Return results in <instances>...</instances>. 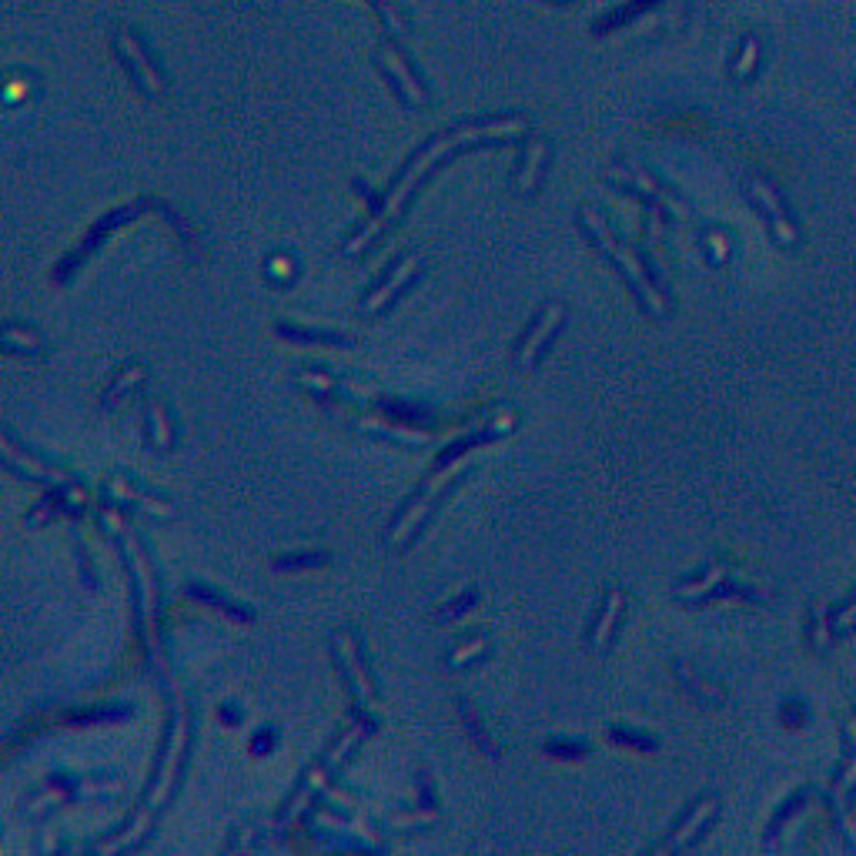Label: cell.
Returning a JSON list of instances; mask_svg holds the SVG:
<instances>
[{
	"label": "cell",
	"mask_w": 856,
	"mask_h": 856,
	"mask_svg": "<svg viewBox=\"0 0 856 856\" xmlns=\"http://www.w3.org/2000/svg\"><path fill=\"white\" fill-rule=\"evenodd\" d=\"M756 61H760V37L749 34L746 41H743V47H739V61H736V67H733L736 81H746V77L753 74Z\"/></svg>",
	"instance_id": "obj_32"
},
{
	"label": "cell",
	"mask_w": 856,
	"mask_h": 856,
	"mask_svg": "<svg viewBox=\"0 0 856 856\" xmlns=\"http://www.w3.org/2000/svg\"><path fill=\"white\" fill-rule=\"evenodd\" d=\"M622 612H626V592L609 589L606 602H602V609H599V619L592 622V632H589V649H592V653H606V649H609V642H612V636H616V629H619Z\"/></svg>",
	"instance_id": "obj_16"
},
{
	"label": "cell",
	"mask_w": 856,
	"mask_h": 856,
	"mask_svg": "<svg viewBox=\"0 0 856 856\" xmlns=\"http://www.w3.org/2000/svg\"><path fill=\"white\" fill-rule=\"evenodd\" d=\"M328 562V552H288V556H278L275 562H271V569L275 572H298V569H318Z\"/></svg>",
	"instance_id": "obj_30"
},
{
	"label": "cell",
	"mask_w": 856,
	"mask_h": 856,
	"mask_svg": "<svg viewBox=\"0 0 856 856\" xmlns=\"http://www.w3.org/2000/svg\"><path fill=\"white\" fill-rule=\"evenodd\" d=\"M459 716H462V726H465V733L472 736V743L479 746L482 753L489 756V760H499V749H495V743L489 739V733H485L482 719L475 716V709H472V703H469V699H462V703H459Z\"/></svg>",
	"instance_id": "obj_28"
},
{
	"label": "cell",
	"mask_w": 856,
	"mask_h": 856,
	"mask_svg": "<svg viewBox=\"0 0 856 856\" xmlns=\"http://www.w3.org/2000/svg\"><path fill=\"white\" fill-rule=\"evenodd\" d=\"M676 676L683 679V686L689 689V693H696L699 699H709V703H719V699H723V693H719L713 683H706V679L699 673H693L686 663H676Z\"/></svg>",
	"instance_id": "obj_31"
},
{
	"label": "cell",
	"mask_w": 856,
	"mask_h": 856,
	"mask_svg": "<svg viewBox=\"0 0 856 856\" xmlns=\"http://www.w3.org/2000/svg\"><path fill=\"white\" fill-rule=\"evenodd\" d=\"M609 178L616 181V184H622V188H629V191L642 194V198H649L659 211H669L673 218H689V208H686V204L679 201L669 188H663V184H659L646 168H639V164H632V161L609 164Z\"/></svg>",
	"instance_id": "obj_6"
},
{
	"label": "cell",
	"mask_w": 856,
	"mask_h": 856,
	"mask_svg": "<svg viewBox=\"0 0 856 856\" xmlns=\"http://www.w3.org/2000/svg\"><path fill=\"white\" fill-rule=\"evenodd\" d=\"M559 4H572V0H559Z\"/></svg>",
	"instance_id": "obj_44"
},
{
	"label": "cell",
	"mask_w": 856,
	"mask_h": 856,
	"mask_svg": "<svg viewBox=\"0 0 856 856\" xmlns=\"http://www.w3.org/2000/svg\"><path fill=\"white\" fill-rule=\"evenodd\" d=\"M378 61H382V67L388 71V77H392V84L398 87V94H402L408 104H412V107H425V104H428L425 84L412 74V67L405 64V57L398 54L395 47L385 44L382 51H378Z\"/></svg>",
	"instance_id": "obj_15"
},
{
	"label": "cell",
	"mask_w": 856,
	"mask_h": 856,
	"mask_svg": "<svg viewBox=\"0 0 856 856\" xmlns=\"http://www.w3.org/2000/svg\"><path fill=\"white\" fill-rule=\"evenodd\" d=\"M184 592H188L191 599L204 602V606H211V609L225 612V616H228V619H235V622H251V619H255V612H251L248 606H241V602L228 599L225 592H218V589L204 586V582H188V586H184Z\"/></svg>",
	"instance_id": "obj_23"
},
{
	"label": "cell",
	"mask_w": 856,
	"mask_h": 856,
	"mask_svg": "<svg viewBox=\"0 0 856 856\" xmlns=\"http://www.w3.org/2000/svg\"><path fill=\"white\" fill-rule=\"evenodd\" d=\"M372 729H375V719H372V716H355L352 723L342 729V736H338L335 743H332V749L325 753V763L332 766V770H338V766H342L348 756H352L355 749L365 743Z\"/></svg>",
	"instance_id": "obj_21"
},
{
	"label": "cell",
	"mask_w": 856,
	"mask_h": 856,
	"mask_svg": "<svg viewBox=\"0 0 856 856\" xmlns=\"http://www.w3.org/2000/svg\"><path fill=\"white\" fill-rule=\"evenodd\" d=\"M546 753L552 760H579V756L589 753V743L586 739H549L546 743Z\"/></svg>",
	"instance_id": "obj_33"
},
{
	"label": "cell",
	"mask_w": 856,
	"mask_h": 856,
	"mask_svg": "<svg viewBox=\"0 0 856 856\" xmlns=\"http://www.w3.org/2000/svg\"><path fill=\"white\" fill-rule=\"evenodd\" d=\"M332 642H335V656H338V666H342V673H345L348 689H352V693L358 696V703L372 706V703H375V696H378V689H375L372 673H368V669H365V659H362V646H358V636H355L352 629H338Z\"/></svg>",
	"instance_id": "obj_7"
},
{
	"label": "cell",
	"mask_w": 856,
	"mask_h": 856,
	"mask_svg": "<svg viewBox=\"0 0 856 856\" xmlns=\"http://www.w3.org/2000/svg\"><path fill=\"white\" fill-rule=\"evenodd\" d=\"M144 422H148V439L154 452H171L174 449V425H171V412L161 398H148V408H144Z\"/></svg>",
	"instance_id": "obj_22"
},
{
	"label": "cell",
	"mask_w": 856,
	"mask_h": 856,
	"mask_svg": "<svg viewBox=\"0 0 856 856\" xmlns=\"http://www.w3.org/2000/svg\"><path fill=\"white\" fill-rule=\"evenodd\" d=\"M435 806H422V810L418 813H405V816H395L392 820V826L395 830H422V826H428V823H435Z\"/></svg>",
	"instance_id": "obj_37"
},
{
	"label": "cell",
	"mask_w": 856,
	"mask_h": 856,
	"mask_svg": "<svg viewBox=\"0 0 856 856\" xmlns=\"http://www.w3.org/2000/svg\"><path fill=\"white\" fill-rule=\"evenodd\" d=\"M355 425L362 428L368 435H378V439H388L395 445H428L432 435L425 428H415V425H398V422H388L382 415H355Z\"/></svg>",
	"instance_id": "obj_18"
},
{
	"label": "cell",
	"mask_w": 856,
	"mask_h": 856,
	"mask_svg": "<svg viewBox=\"0 0 856 856\" xmlns=\"http://www.w3.org/2000/svg\"><path fill=\"white\" fill-rule=\"evenodd\" d=\"M114 47H118V54L124 57V64L131 67L134 81H138L151 97H161L164 94V77H161L158 67H154L151 57L144 54L141 41L128 31V27H121V31L114 34Z\"/></svg>",
	"instance_id": "obj_11"
},
{
	"label": "cell",
	"mask_w": 856,
	"mask_h": 856,
	"mask_svg": "<svg viewBox=\"0 0 856 856\" xmlns=\"http://www.w3.org/2000/svg\"><path fill=\"white\" fill-rule=\"evenodd\" d=\"M154 806H148L144 803L138 813L131 816L128 820V826H124V830H118L114 836H104V840H97L94 843V853H121V850H134V846H138L144 836H148V830L154 826Z\"/></svg>",
	"instance_id": "obj_17"
},
{
	"label": "cell",
	"mask_w": 856,
	"mask_h": 856,
	"mask_svg": "<svg viewBox=\"0 0 856 856\" xmlns=\"http://www.w3.org/2000/svg\"><path fill=\"white\" fill-rule=\"evenodd\" d=\"M104 495L118 505H134V509H141L144 515H154V519H174V515H178L174 502L161 499V495H154L148 489H141L138 482L124 479V475H111V479L104 482Z\"/></svg>",
	"instance_id": "obj_10"
},
{
	"label": "cell",
	"mask_w": 856,
	"mask_h": 856,
	"mask_svg": "<svg viewBox=\"0 0 856 856\" xmlns=\"http://www.w3.org/2000/svg\"><path fill=\"white\" fill-rule=\"evenodd\" d=\"M606 736L612 739V743H619V746H632V749H656V746H659V739H656V736H649V733H636V729H626V726H612Z\"/></svg>",
	"instance_id": "obj_34"
},
{
	"label": "cell",
	"mask_w": 856,
	"mask_h": 856,
	"mask_svg": "<svg viewBox=\"0 0 856 856\" xmlns=\"http://www.w3.org/2000/svg\"><path fill=\"white\" fill-rule=\"evenodd\" d=\"M749 194H753V201L763 208L766 221H770V228H773V235L780 238L783 245H793L796 231L790 225V218H786V208H783V201H780V194H776L773 184L763 181V178H749Z\"/></svg>",
	"instance_id": "obj_14"
},
{
	"label": "cell",
	"mask_w": 856,
	"mask_h": 856,
	"mask_svg": "<svg viewBox=\"0 0 856 856\" xmlns=\"http://www.w3.org/2000/svg\"><path fill=\"white\" fill-rule=\"evenodd\" d=\"M275 332L288 342L298 345H348V335L335 332V328H308V325H291V321H278Z\"/></svg>",
	"instance_id": "obj_25"
},
{
	"label": "cell",
	"mask_w": 856,
	"mask_h": 856,
	"mask_svg": "<svg viewBox=\"0 0 856 856\" xmlns=\"http://www.w3.org/2000/svg\"><path fill=\"white\" fill-rule=\"evenodd\" d=\"M372 4L378 7V14L385 17V24L392 27V34H398V37H405V17L395 11L392 4H388V0H372Z\"/></svg>",
	"instance_id": "obj_40"
},
{
	"label": "cell",
	"mask_w": 856,
	"mask_h": 856,
	"mask_svg": "<svg viewBox=\"0 0 856 856\" xmlns=\"http://www.w3.org/2000/svg\"><path fill=\"white\" fill-rule=\"evenodd\" d=\"M469 462H472L469 452H452L449 459L439 465V469L428 475L425 485L418 489V495L405 505L402 515H398V519L392 522V529H388V546L405 549L408 542L415 539V532L422 529V522L435 512V505H439L442 495L449 492V485L459 479L465 469H469Z\"/></svg>",
	"instance_id": "obj_3"
},
{
	"label": "cell",
	"mask_w": 856,
	"mask_h": 856,
	"mask_svg": "<svg viewBox=\"0 0 856 856\" xmlns=\"http://www.w3.org/2000/svg\"><path fill=\"white\" fill-rule=\"evenodd\" d=\"M475 606H479V592H462L459 599L445 602V606L439 609V619H442V622H449V619H459L462 612H469V609H475Z\"/></svg>",
	"instance_id": "obj_38"
},
{
	"label": "cell",
	"mask_w": 856,
	"mask_h": 856,
	"mask_svg": "<svg viewBox=\"0 0 856 856\" xmlns=\"http://www.w3.org/2000/svg\"><path fill=\"white\" fill-rule=\"evenodd\" d=\"M4 462L11 465V469H17V472H21V475H27V479H31V482H44V485H54V489H61V485H71V482H77L71 472L57 469V465L44 462L41 455H34V452L21 449V445H17V439H14L11 432H4Z\"/></svg>",
	"instance_id": "obj_9"
},
{
	"label": "cell",
	"mask_w": 856,
	"mask_h": 856,
	"mask_svg": "<svg viewBox=\"0 0 856 856\" xmlns=\"http://www.w3.org/2000/svg\"><path fill=\"white\" fill-rule=\"evenodd\" d=\"M579 221H582V228H586V235L596 241V245L606 251L612 261H616V268L626 275L632 291H636L639 305L646 308L653 318H666L669 315V301H666L663 291L653 285V278H649V271H646V261H642L632 248L622 245V241L616 238V231L606 225V218H602L596 208H579Z\"/></svg>",
	"instance_id": "obj_2"
},
{
	"label": "cell",
	"mask_w": 856,
	"mask_h": 856,
	"mask_svg": "<svg viewBox=\"0 0 856 856\" xmlns=\"http://www.w3.org/2000/svg\"><path fill=\"white\" fill-rule=\"evenodd\" d=\"M221 719H225V726H238L241 719H245V709L235 706V703H225L221 706Z\"/></svg>",
	"instance_id": "obj_43"
},
{
	"label": "cell",
	"mask_w": 856,
	"mask_h": 856,
	"mask_svg": "<svg viewBox=\"0 0 856 856\" xmlns=\"http://www.w3.org/2000/svg\"><path fill=\"white\" fill-rule=\"evenodd\" d=\"M121 546H124V559H128V569H131V582L138 589V606H141V626H144V646L151 653V663L154 669L168 679V663H164V653L158 646V632H154V622H158V576H154V566L148 559V549L144 542L134 535L128 525L118 532Z\"/></svg>",
	"instance_id": "obj_4"
},
{
	"label": "cell",
	"mask_w": 856,
	"mask_h": 856,
	"mask_svg": "<svg viewBox=\"0 0 856 856\" xmlns=\"http://www.w3.org/2000/svg\"><path fill=\"white\" fill-rule=\"evenodd\" d=\"M549 154H552V148H549V141L542 138V134H532V138L525 141L519 174H515V184H519V194H525V198H532V194L539 191L542 174H546V168H549Z\"/></svg>",
	"instance_id": "obj_13"
},
{
	"label": "cell",
	"mask_w": 856,
	"mask_h": 856,
	"mask_svg": "<svg viewBox=\"0 0 856 856\" xmlns=\"http://www.w3.org/2000/svg\"><path fill=\"white\" fill-rule=\"evenodd\" d=\"M275 743H278V729H255V736H251V753L255 756H265V753H271V749H275Z\"/></svg>",
	"instance_id": "obj_39"
},
{
	"label": "cell",
	"mask_w": 856,
	"mask_h": 856,
	"mask_svg": "<svg viewBox=\"0 0 856 856\" xmlns=\"http://www.w3.org/2000/svg\"><path fill=\"white\" fill-rule=\"evenodd\" d=\"M706 248H709V255H713V261H723L726 251H729L726 235H719V231H709V235H706Z\"/></svg>",
	"instance_id": "obj_42"
},
{
	"label": "cell",
	"mask_w": 856,
	"mask_h": 856,
	"mask_svg": "<svg viewBox=\"0 0 856 856\" xmlns=\"http://www.w3.org/2000/svg\"><path fill=\"white\" fill-rule=\"evenodd\" d=\"M713 813H716V800L713 796H706V800H699L693 810L686 813V820L676 826L673 830V836H666L663 843L656 846V853H666V850H683V846H689L696 840L699 833H703V826L713 820Z\"/></svg>",
	"instance_id": "obj_19"
},
{
	"label": "cell",
	"mask_w": 856,
	"mask_h": 856,
	"mask_svg": "<svg viewBox=\"0 0 856 856\" xmlns=\"http://www.w3.org/2000/svg\"><path fill=\"white\" fill-rule=\"evenodd\" d=\"M422 271V255L418 251H412V255H405L398 265L388 271V278L382 281L378 288H372V295L365 298V311L368 315H378V311H385L392 301L402 295V288L412 285V278Z\"/></svg>",
	"instance_id": "obj_12"
},
{
	"label": "cell",
	"mask_w": 856,
	"mask_h": 856,
	"mask_svg": "<svg viewBox=\"0 0 856 856\" xmlns=\"http://www.w3.org/2000/svg\"><path fill=\"white\" fill-rule=\"evenodd\" d=\"M328 776H332V766H328L325 760H318L315 766H311V770L305 773V780H301V786L291 793V800L285 806V813H281V820L288 823V820H295V816L305 813L311 806V800H315V796L328 786Z\"/></svg>",
	"instance_id": "obj_20"
},
{
	"label": "cell",
	"mask_w": 856,
	"mask_h": 856,
	"mask_svg": "<svg viewBox=\"0 0 856 856\" xmlns=\"http://www.w3.org/2000/svg\"><path fill=\"white\" fill-rule=\"evenodd\" d=\"M529 128V121L522 114H512V118H489V121H472V124H462V128H452V131H442L439 138H432L425 144L422 151L415 154L412 164L405 168L402 178L395 181V188L388 191V198L378 204L375 218L358 231V235L348 241L345 251L348 255H362V251L372 245V241L382 235V231L392 225V218L398 211L405 208V201L412 198V191L422 184V178L428 171H435L439 164L449 158L452 151L459 148H472V144H492V141H505V138H515Z\"/></svg>",
	"instance_id": "obj_1"
},
{
	"label": "cell",
	"mask_w": 856,
	"mask_h": 856,
	"mask_svg": "<svg viewBox=\"0 0 856 856\" xmlns=\"http://www.w3.org/2000/svg\"><path fill=\"white\" fill-rule=\"evenodd\" d=\"M188 739H191V716H188V706H184L181 696H174V719H171V736H168V749H164V763L158 776H154L148 796L144 803L161 810L168 803V796L174 790V780H178V770H181V760H184V749H188Z\"/></svg>",
	"instance_id": "obj_5"
},
{
	"label": "cell",
	"mask_w": 856,
	"mask_h": 856,
	"mask_svg": "<svg viewBox=\"0 0 856 856\" xmlns=\"http://www.w3.org/2000/svg\"><path fill=\"white\" fill-rule=\"evenodd\" d=\"M144 378H148V372H144V365H128V368H121L118 375L111 378V382H107V388L101 392V412H114V408H118L124 398H128L134 388H138Z\"/></svg>",
	"instance_id": "obj_24"
},
{
	"label": "cell",
	"mask_w": 856,
	"mask_h": 856,
	"mask_svg": "<svg viewBox=\"0 0 856 856\" xmlns=\"http://www.w3.org/2000/svg\"><path fill=\"white\" fill-rule=\"evenodd\" d=\"M485 653H489V636H482L479 632V636L459 642V646L445 656V663H449V669H465L469 663H475V659H482Z\"/></svg>",
	"instance_id": "obj_29"
},
{
	"label": "cell",
	"mask_w": 856,
	"mask_h": 856,
	"mask_svg": "<svg viewBox=\"0 0 856 856\" xmlns=\"http://www.w3.org/2000/svg\"><path fill=\"white\" fill-rule=\"evenodd\" d=\"M723 579H726V566H723V562H713V566H709L703 576H699V579L693 576V579L679 582L673 592H676V599L696 602V599H706L713 589H719V582H723Z\"/></svg>",
	"instance_id": "obj_26"
},
{
	"label": "cell",
	"mask_w": 856,
	"mask_h": 856,
	"mask_svg": "<svg viewBox=\"0 0 856 856\" xmlns=\"http://www.w3.org/2000/svg\"><path fill=\"white\" fill-rule=\"evenodd\" d=\"M4 348L14 355H37L44 348V338L34 328L21 325V321H7L4 325Z\"/></svg>",
	"instance_id": "obj_27"
},
{
	"label": "cell",
	"mask_w": 856,
	"mask_h": 856,
	"mask_svg": "<svg viewBox=\"0 0 856 856\" xmlns=\"http://www.w3.org/2000/svg\"><path fill=\"white\" fill-rule=\"evenodd\" d=\"M566 315H569V311H566L562 301H549V305L539 311V318L532 321V328L525 332L519 352H515V365H519V372H529V368H535V362H539L542 352H546V345L552 342V335L562 328Z\"/></svg>",
	"instance_id": "obj_8"
},
{
	"label": "cell",
	"mask_w": 856,
	"mask_h": 856,
	"mask_svg": "<svg viewBox=\"0 0 856 856\" xmlns=\"http://www.w3.org/2000/svg\"><path fill=\"white\" fill-rule=\"evenodd\" d=\"M64 512V502H61V492H54V495H47L44 502H37V509L27 515V525H31V529H37V525H44V522H51V519H57V515Z\"/></svg>",
	"instance_id": "obj_36"
},
{
	"label": "cell",
	"mask_w": 856,
	"mask_h": 856,
	"mask_svg": "<svg viewBox=\"0 0 856 856\" xmlns=\"http://www.w3.org/2000/svg\"><path fill=\"white\" fill-rule=\"evenodd\" d=\"M512 425H515V412H512V408H499V412H495L489 422L479 428V435H482V442L502 439V435L512 432Z\"/></svg>",
	"instance_id": "obj_35"
},
{
	"label": "cell",
	"mask_w": 856,
	"mask_h": 856,
	"mask_svg": "<svg viewBox=\"0 0 856 856\" xmlns=\"http://www.w3.org/2000/svg\"><path fill=\"white\" fill-rule=\"evenodd\" d=\"M268 275H271V278H278V281H288L291 275H295V261L285 258V255L268 258Z\"/></svg>",
	"instance_id": "obj_41"
}]
</instances>
